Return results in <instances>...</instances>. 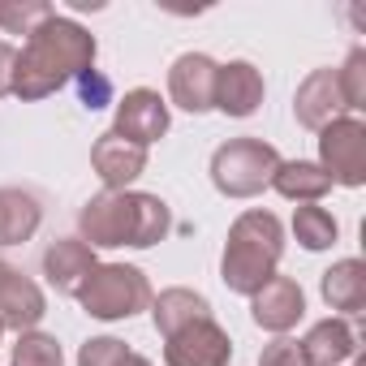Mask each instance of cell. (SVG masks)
Wrapping results in <instances>:
<instances>
[{
	"label": "cell",
	"instance_id": "obj_1",
	"mask_svg": "<svg viewBox=\"0 0 366 366\" xmlns=\"http://www.w3.org/2000/svg\"><path fill=\"white\" fill-rule=\"evenodd\" d=\"M95 52H99L95 35L86 26L52 14L48 22H39L26 35L18 61H14V95L26 104L56 95L61 86L78 82L86 69H95Z\"/></svg>",
	"mask_w": 366,
	"mask_h": 366
},
{
	"label": "cell",
	"instance_id": "obj_2",
	"mask_svg": "<svg viewBox=\"0 0 366 366\" xmlns=\"http://www.w3.org/2000/svg\"><path fill=\"white\" fill-rule=\"evenodd\" d=\"M172 212L147 190H104L78 212V242L91 250H151L168 237Z\"/></svg>",
	"mask_w": 366,
	"mask_h": 366
},
{
	"label": "cell",
	"instance_id": "obj_3",
	"mask_svg": "<svg viewBox=\"0 0 366 366\" xmlns=\"http://www.w3.org/2000/svg\"><path fill=\"white\" fill-rule=\"evenodd\" d=\"M285 254V224L263 212L250 207L229 224V242H224V259H220V280L229 285V293L254 297L280 267Z\"/></svg>",
	"mask_w": 366,
	"mask_h": 366
},
{
	"label": "cell",
	"instance_id": "obj_4",
	"mask_svg": "<svg viewBox=\"0 0 366 366\" xmlns=\"http://www.w3.org/2000/svg\"><path fill=\"white\" fill-rule=\"evenodd\" d=\"M151 280L142 267L134 263H99L86 285L78 289V306L99 319V323H121V319H134L151 306Z\"/></svg>",
	"mask_w": 366,
	"mask_h": 366
},
{
	"label": "cell",
	"instance_id": "obj_5",
	"mask_svg": "<svg viewBox=\"0 0 366 366\" xmlns=\"http://www.w3.org/2000/svg\"><path fill=\"white\" fill-rule=\"evenodd\" d=\"M280 151L263 138H229L212 151V186L224 199H254L272 186Z\"/></svg>",
	"mask_w": 366,
	"mask_h": 366
},
{
	"label": "cell",
	"instance_id": "obj_6",
	"mask_svg": "<svg viewBox=\"0 0 366 366\" xmlns=\"http://www.w3.org/2000/svg\"><path fill=\"white\" fill-rule=\"evenodd\" d=\"M319 168L332 186H366V125L362 117H340L319 129Z\"/></svg>",
	"mask_w": 366,
	"mask_h": 366
},
{
	"label": "cell",
	"instance_id": "obj_7",
	"mask_svg": "<svg viewBox=\"0 0 366 366\" xmlns=\"http://www.w3.org/2000/svg\"><path fill=\"white\" fill-rule=\"evenodd\" d=\"M233 340L229 332L212 319H194L181 332L164 336V366H229Z\"/></svg>",
	"mask_w": 366,
	"mask_h": 366
},
{
	"label": "cell",
	"instance_id": "obj_8",
	"mask_svg": "<svg viewBox=\"0 0 366 366\" xmlns=\"http://www.w3.org/2000/svg\"><path fill=\"white\" fill-rule=\"evenodd\" d=\"M216 74H220V65L207 52L177 56L172 69H168V99L181 112H194V117L212 112L216 108Z\"/></svg>",
	"mask_w": 366,
	"mask_h": 366
},
{
	"label": "cell",
	"instance_id": "obj_9",
	"mask_svg": "<svg viewBox=\"0 0 366 366\" xmlns=\"http://www.w3.org/2000/svg\"><path fill=\"white\" fill-rule=\"evenodd\" d=\"M44 315H48L44 289L0 259V327L22 336V332H35L44 323Z\"/></svg>",
	"mask_w": 366,
	"mask_h": 366
},
{
	"label": "cell",
	"instance_id": "obj_10",
	"mask_svg": "<svg viewBox=\"0 0 366 366\" xmlns=\"http://www.w3.org/2000/svg\"><path fill=\"white\" fill-rule=\"evenodd\" d=\"M112 134L138 142V147H151L168 134V104L159 99V91L151 86H134L117 99V125Z\"/></svg>",
	"mask_w": 366,
	"mask_h": 366
},
{
	"label": "cell",
	"instance_id": "obj_11",
	"mask_svg": "<svg viewBox=\"0 0 366 366\" xmlns=\"http://www.w3.org/2000/svg\"><path fill=\"white\" fill-rule=\"evenodd\" d=\"M302 315H306V293H302V285L289 280V276H272V280L250 297V319H254L263 332L285 336V332H293V327L302 323Z\"/></svg>",
	"mask_w": 366,
	"mask_h": 366
},
{
	"label": "cell",
	"instance_id": "obj_12",
	"mask_svg": "<svg viewBox=\"0 0 366 366\" xmlns=\"http://www.w3.org/2000/svg\"><path fill=\"white\" fill-rule=\"evenodd\" d=\"M91 168L104 181V190H129L134 181L147 172V147L121 138V134H99V142L91 147Z\"/></svg>",
	"mask_w": 366,
	"mask_h": 366
},
{
	"label": "cell",
	"instance_id": "obj_13",
	"mask_svg": "<svg viewBox=\"0 0 366 366\" xmlns=\"http://www.w3.org/2000/svg\"><path fill=\"white\" fill-rule=\"evenodd\" d=\"M293 117H297V125H306V129H315V134H319L323 125L349 117V112H345V99H340V86H336V69H310V74L297 82Z\"/></svg>",
	"mask_w": 366,
	"mask_h": 366
},
{
	"label": "cell",
	"instance_id": "obj_14",
	"mask_svg": "<svg viewBox=\"0 0 366 366\" xmlns=\"http://www.w3.org/2000/svg\"><path fill=\"white\" fill-rule=\"evenodd\" d=\"M263 95H267V86H263V74L250 65V61H229V65H220V74H216V112H224V117H254L259 112V104H263Z\"/></svg>",
	"mask_w": 366,
	"mask_h": 366
},
{
	"label": "cell",
	"instance_id": "obj_15",
	"mask_svg": "<svg viewBox=\"0 0 366 366\" xmlns=\"http://www.w3.org/2000/svg\"><path fill=\"white\" fill-rule=\"evenodd\" d=\"M95 267H99L95 250H91L86 242H78V237H56V242L44 250V276H48V285H52L56 293L78 297V289L86 285V276H91Z\"/></svg>",
	"mask_w": 366,
	"mask_h": 366
},
{
	"label": "cell",
	"instance_id": "obj_16",
	"mask_svg": "<svg viewBox=\"0 0 366 366\" xmlns=\"http://www.w3.org/2000/svg\"><path fill=\"white\" fill-rule=\"evenodd\" d=\"M297 345H302V353H306V366H345V362L357 353V332H353L349 319L327 315V319H319Z\"/></svg>",
	"mask_w": 366,
	"mask_h": 366
},
{
	"label": "cell",
	"instance_id": "obj_17",
	"mask_svg": "<svg viewBox=\"0 0 366 366\" xmlns=\"http://www.w3.org/2000/svg\"><path fill=\"white\" fill-rule=\"evenodd\" d=\"M39 224H44V207L31 190L0 186V250L31 242L39 233Z\"/></svg>",
	"mask_w": 366,
	"mask_h": 366
},
{
	"label": "cell",
	"instance_id": "obj_18",
	"mask_svg": "<svg viewBox=\"0 0 366 366\" xmlns=\"http://www.w3.org/2000/svg\"><path fill=\"white\" fill-rule=\"evenodd\" d=\"M319 289H323V302H327L332 310H340V319L362 315V310H366V263H362V259H340V263H332V267L323 272Z\"/></svg>",
	"mask_w": 366,
	"mask_h": 366
},
{
	"label": "cell",
	"instance_id": "obj_19",
	"mask_svg": "<svg viewBox=\"0 0 366 366\" xmlns=\"http://www.w3.org/2000/svg\"><path fill=\"white\" fill-rule=\"evenodd\" d=\"M147 310H151V323H155L159 336H172V332H181V327L194 323V319H212V302H207L203 293L186 289V285L164 289L159 297H151Z\"/></svg>",
	"mask_w": 366,
	"mask_h": 366
},
{
	"label": "cell",
	"instance_id": "obj_20",
	"mask_svg": "<svg viewBox=\"0 0 366 366\" xmlns=\"http://www.w3.org/2000/svg\"><path fill=\"white\" fill-rule=\"evenodd\" d=\"M272 190L302 207V203H319L332 190V181H327V172L315 159H280V168L272 177Z\"/></svg>",
	"mask_w": 366,
	"mask_h": 366
},
{
	"label": "cell",
	"instance_id": "obj_21",
	"mask_svg": "<svg viewBox=\"0 0 366 366\" xmlns=\"http://www.w3.org/2000/svg\"><path fill=\"white\" fill-rule=\"evenodd\" d=\"M293 237L302 242V250H332L336 246V237H340V224H336V216L327 212V207H319V203H302L297 212H293Z\"/></svg>",
	"mask_w": 366,
	"mask_h": 366
},
{
	"label": "cell",
	"instance_id": "obj_22",
	"mask_svg": "<svg viewBox=\"0 0 366 366\" xmlns=\"http://www.w3.org/2000/svg\"><path fill=\"white\" fill-rule=\"evenodd\" d=\"M78 366H151V357L134 353L125 340L117 336H91L78 349Z\"/></svg>",
	"mask_w": 366,
	"mask_h": 366
},
{
	"label": "cell",
	"instance_id": "obj_23",
	"mask_svg": "<svg viewBox=\"0 0 366 366\" xmlns=\"http://www.w3.org/2000/svg\"><path fill=\"white\" fill-rule=\"evenodd\" d=\"M336 86H340V99H345L349 117L366 112V48H353L345 56V65L336 69Z\"/></svg>",
	"mask_w": 366,
	"mask_h": 366
},
{
	"label": "cell",
	"instance_id": "obj_24",
	"mask_svg": "<svg viewBox=\"0 0 366 366\" xmlns=\"http://www.w3.org/2000/svg\"><path fill=\"white\" fill-rule=\"evenodd\" d=\"M52 14L56 9L48 5V0H0V31L5 35H31Z\"/></svg>",
	"mask_w": 366,
	"mask_h": 366
},
{
	"label": "cell",
	"instance_id": "obj_25",
	"mask_svg": "<svg viewBox=\"0 0 366 366\" xmlns=\"http://www.w3.org/2000/svg\"><path fill=\"white\" fill-rule=\"evenodd\" d=\"M14 366H65V349L48 332H22L14 345Z\"/></svg>",
	"mask_w": 366,
	"mask_h": 366
},
{
	"label": "cell",
	"instance_id": "obj_26",
	"mask_svg": "<svg viewBox=\"0 0 366 366\" xmlns=\"http://www.w3.org/2000/svg\"><path fill=\"white\" fill-rule=\"evenodd\" d=\"M259 366H306V353L293 336H276L272 345H263Z\"/></svg>",
	"mask_w": 366,
	"mask_h": 366
},
{
	"label": "cell",
	"instance_id": "obj_27",
	"mask_svg": "<svg viewBox=\"0 0 366 366\" xmlns=\"http://www.w3.org/2000/svg\"><path fill=\"white\" fill-rule=\"evenodd\" d=\"M78 91H82V104L95 112V108H104V104H108V95H112V82H108L99 69H86V74L78 78Z\"/></svg>",
	"mask_w": 366,
	"mask_h": 366
},
{
	"label": "cell",
	"instance_id": "obj_28",
	"mask_svg": "<svg viewBox=\"0 0 366 366\" xmlns=\"http://www.w3.org/2000/svg\"><path fill=\"white\" fill-rule=\"evenodd\" d=\"M14 61H18V48L0 39V95H14Z\"/></svg>",
	"mask_w": 366,
	"mask_h": 366
},
{
	"label": "cell",
	"instance_id": "obj_29",
	"mask_svg": "<svg viewBox=\"0 0 366 366\" xmlns=\"http://www.w3.org/2000/svg\"><path fill=\"white\" fill-rule=\"evenodd\" d=\"M0 336H5V327H0Z\"/></svg>",
	"mask_w": 366,
	"mask_h": 366
},
{
	"label": "cell",
	"instance_id": "obj_30",
	"mask_svg": "<svg viewBox=\"0 0 366 366\" xmlns=\"http://www.w3.org/2000/svg\"><path fill=\"white\" fill-rule=\"evenodd\" d=\"M357 366H362V362H357Z\"/></svg>",
	"mask_w": 366,
	"mask_h": 366
}]
</instances>
